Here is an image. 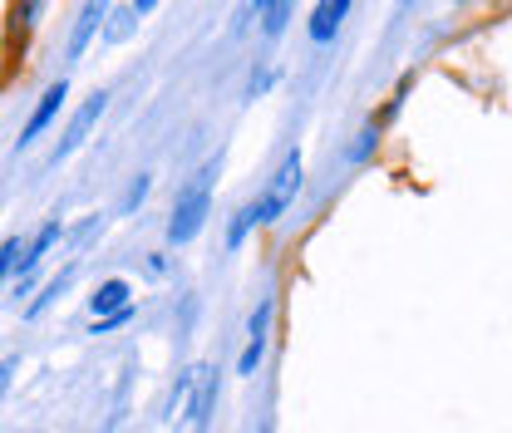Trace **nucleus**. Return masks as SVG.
<instances>
[{
  "instance_id": "f257e3e1",
  "label": "nucleus",
  "mask_w": 512,
  "mask_h": 433,
  "mask_svg": "<svg viewBox=\"0 0 512 433\" xmlns=\"http://www.w3.org/2000/svg\"><path fill=\"white\" fill-rule=\"evenodd\" d=\"M212 173H217V158L212 163H202L197 168V178H192L183 192H178V202H173V222H168V242H192L197 232H202V222H207V207H212Z\"/></svg>"
},
{
  "instance_id": "f03ea898",
  "label": "nucleus",
  "mask_w": 512,
  "mask_h": 433,
  "mask_svg": "<svg viewBox=\"0 0 512 433\" xmlns=\"http://www.w3.org/2000/svg\"><path fill=\"white\" fill-rule=\"evenodd\" d=\"M296 192H301V153H286L281 168H276V178H271V187L247 207L252 222H276V217L296 202Z\"/></svg>"
},
{
  "instance_id": "7ed1b4c3",
  "label": "nucleus",
  "mask_w": 512,
  "mask_h": 433,
  "mask_svg": "<svg viewBox=\"0 0 512 433\" xmlns=\"http://www.w3.org/2000/svg\"><path fill=\"white\" fill-rule=\"evenodd\" d=\"M104 109H109V94H89V99H84V109L74 114V124L64 128V138H60V148L50 153V163H64V158H69L74 148H84L89 128H94L99 119H104Z\"/></svg>"
},
{
  "instance_id": "20e7f679",
  "label": "nucleus",
  "mask_w": 512,
  "mask_h": 433,
  "mask_svg": "<svg viewBox=\"0 0 512 433\" xmlns=\"http://www.w3.org/2000/svg\"><path fill=\"white\" fill-rule=\"evenodd\" d=\"M64 94H69V84H64V79H60V84H50V89L40 94V104H35V114H30V124L20 128V148H30V143H35V138H40L45 128L55 124V114H60Z\"/></svg>"
},
{
  "instance_id": "39448f33",
  "label": "nucleus",
  "mask_w": 512,
  "mask_h": 433,
  "mask_svg": "<svg viewBox=\"0 0 512 433\" xmlns=\"http://www.w3.org/2000/svg\"><path fill=\"white\" fill-rule=\"evenodd\" d=\"M60 242V222H45L40 232H35V242L25 247V256H20V276H15V296L35 281V271H40V261H45V251L55 247Z\"/></svg>"
},
{
  "instance_id": "423d86ee",
  "label": "nucleus",
  "mask_w": 512,
  "mask_h": 433,
  "mask_svg": "<svg viewBox=\"0 0 512 433\" xmlns=\"http://www.w3.org/2000/svg\"><path fill=\"white\" fill-rule=\"evenodd\" d=\"M89 306H94V315H99V320H104V315H119V310L133 306V291H128V281H119V276H114V281H104V286L89 296Z\"/></svg>"
},
{
  "instance_id": "0eeeda50",
  "label": "nucleus",
  "mask_w": 512,
  "mask_h": 433,
  "mask_svg": "<svg viewBox=\"0 0 512 433\" xmlns=\"http://www.w3.org/2000/svg\"><path fill=\"white\" fill-rule=\"evenodd\" d=\"M266 320H271V301L252 315V340H247V350H242V365L237 370L242 374H256V365H261V345H266Z\"/></svg>"
},
{
  "instance_id": "6e6552de",
  "label": "nucleus",
  "mask_w": 512,
  "mask_h": 433,
  "mask_svg": "<svg viewBox=\"0 0 512 433\" xmlns=\"http://www.w3.org/2000/svg\"><path fill=\"white\" fill-rule=\"evenodd\" d=\"M345 15H350V5H340V0H335V5H330V0H325V5H316V20H311V40H316V45H325V40H330V35L340 30V20H345Z\"/></svg>"
},
{
  "instance_id": "1a4fd4ad",
  "label": "nucleus",
  "mask_w": 512,
  "mask_h": 433,
  "mask_svg": "<svg viewBox=\"0 0 512 433\" xmlns=\"http://www.w3.org/2000/svg\"><path fill=\"white\" fill-rule=\"evenodd\" d=\"M197 384H202V370H188L178 379L173 404H168V419H173V424H178V419H192V394H197Z\"/></svg>"
},
{
  "instance_id": "9d476101",
  "label": "nucleus",
  "mask_w": 512,
  "mask_h": 433,
  "mask_svg": "<svg viewBox=\"0 0 512 433\" xmlns=\"http://www.w3.org/2000/svg\"><path fill=\"white\" fill-rule=\"evenodd\" d=\"M104 15H109L104 5H84V10H79V30H74V45H69V55H74V60L84 55V45H89V35H94V25H99Z\"/></svg>"
},
{
  "instance_id": "9b49d317",
  "label": "nucleus",
  "mask_w": 512,
  "mask_h": 433,
  "mask_svg": "<svg viewBox=\"0 0 512 433\" xmlns=\"http://www.w3.org/2000/svg\"><path fill=\"white\" fill-rule=\"evenodd\" d=\"M148 10H153V5H148V0H138V5H124V10H119V20H114V25H109V40H124L128 30H133V20H143V15H148Z\"/></svg>"
},
{
  "instance_id": "f8f14e48",
  "label": "nucleus",
  "mask_w": 512,
  "mask_h": 433,
  "mask_svg": "<svg viewBox=\"0 0 512 433\" xmlns=\"http://www.w3.org/2000/svg\"><path fill=\"white\" fill-rule=\"evenodd\" d=\"M286 15H291V5H261V20H266V35H281V25H286Z\"/></svg>"
},
{
  "instance_id": "ddd939ff",
  "label": "nucleus",
  "mask_w": 512,
  "mask_h": 433,
  "mask_svg": "<svg viewBox=\"0 0 512 433\" xmlns=\"http://www.w3.org/2000/svg\"><path fill=\"white\" fill-rule=\"evenodd\" d=\"M25 256V247H20V237H10V242H0V281L10 276V266Z\"/></svg>"
},
{
  "instance_id": "4468645a",
  "label": "nucleus",
  "mask_w": 512,
  "mask_h": 433,
  "mask_svg": "<svg viewBox=\"0 0 512 433\" xmlns=\"http://www.w3.org/2000/svg\"><path fill=\"white\" fill-rule=\"evenodd\" d=\"M69 281H74V271H64V276H55V281H50V286H45V296H40V301H35V306H30V315H40V310L50 306V301H55V296H60L64 286H69Z\"/></svg>"
},
{
  "instance_id": "2eb2a0df",
  "label": "nucleus",
  "mask_w": 512,
  "mask_h": 433,
  "mask_svg": "<svg viewBox=\"0 0 512 433\" xmlns=\"http://www.w3.org/2000/svg\"><path fill=\"white\" fill-rule=\"evenodd\" d=\"M10 374H15V360H0V394L10 389Z\"/></svg>"
}]
</instances>
